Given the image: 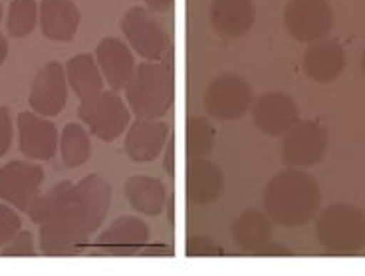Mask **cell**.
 Wrapping results in <instances>:
<instances>
[{"instance_id": "cell-21", "label": "cell", "mask_w": 365, "mask_h": 276, "mask_svg": "<svg viewBox=\"0 0 365 276\" xmlns=\"http://www.w3.org/2000/svg\"><path fill=\"white\" fill-rule=\"evenodd\" d=\"M125 197L129 207L145 217H159L167 207L169 195L161 179L153 175H133L125 181Z\"/></svg>"}, {"instance_id": "cell-14", "label": "cell", "mask_w": 365, "mask_h": 276, "mask_svg": "<svg viewBox=\"0 0 365 276\" xmlns=\"http://www.w3.org/2000/svg\"><path fill=\"white\" fill-rule=\"evenodd\" d=\"M151 239V229L135 215H123L111 221L108 229L98 235L96 247L108 257H129L143 249Z\"/></svg>"}, {"instance_id": "cell-13", "label": "cell", "mask_w": 365, "mask_h": 276, "mask_svg": "<svg viewBox=\"0 0 365 276\" xmlns=\"http://www.w3.org/2000/svg\"><path fill=\"white\" fill-rule=\"evenodd\" d=\"M252 121L260 133L268 138H282L300 121V111L292 96L284 92H268L252 103Z\"/></svg>"}, {"instance_id": "cell-16", "label": "cell", "mask_w": 365, "mask_h": 276, "mask_svg": "<svg viewBox=\"0 0 365 276\" xmlns=\"http://www.w3.org/2000/svg\"><path fill=\"white\" fill-rule=\"evenodd\" d=\"M347 54L344 46L336 40L322 38L310 42L302 56L304 74L318 83H329L338 80L346 72Z\"/></svg>"}, {"instance_id": "cell-15", "label": "cell", "mask_w": 365, "mask_h": 276, "mask_svg": "<svg viewBox=\"0 0 365 276\" xmlns=\"http://www.w3.org/2000/svg\"><path fill=\"white\" fill-rule=\"evenodd\" d=\"M169 139V123L163 120L137 118L125 131L123 148L133 163H151L163 153Z\"/></svg>"}, {"instance_id": "cell-37", "label": "cell", "mask_w": 365, "mask_h": 276, "mask_svg": "<svg viewBox=\"0 0 365 276\" xmlns=\"http://www.w3.org/2000/svg\"><path fill=\"white\" fill-rule=\"evenodd\" d=\"M364 252H365V250H364Z\"/></svg>"}, {"instance_id": "cell-33", "label": "cell", "mask_w": 365, "mask_h": 276, "mask_svg": "<svg viewBox=\"0 0 365 276\" xmlns=\"http://www.w3.org/2000/svg\"><path fill=\"white\" fill-rule=\"evenodd\" d=\"M145 6L155 14H167L175 9V0H143Z\"/></svg>"}, {"instance_id": "cell-36", "label": "cell", "mask_w": 365, "mask_h": 276, "mask_svg": "<svg viewBox=\"0 0 365 276\" xmlns=\"http://www.w3.org/2000/svg\"><path fill=\"white\" fill-rule=\"evenodd\" d=\"M0 22H2V6H0Z\"/></svg>"}, {"instance_id": "cell-17", "label": "cell", "mask_w": 365, "mask_h": 276, "mask_svg": "<svg viewBox=\"0 0 365 276\" xmlns=\"http://www.w3.org/2000/svg\"><path fill=\"white\" fill-rule=\"evenodd\" d=\"M96 60L100 66L106 83L111 90H125L129 80L135 74V56L128 42L119 38H103L96 48Z\"/></svg>"}, {"instance_id": "cell-7", "label": "cell", "mask_w": 365, "mask_h": 276, "mask_svg": "<svg viewBox=\"0 0 365 276\" xmlns=\"http://www.w3.org/2000/svg\"><path fill=\"white\" fill-rule=\"evenodd\" d=\"M255 103L250 83L238 74H219L205 92V110L209 118L219 121H237L245 118Z\"/></svg>"}, {"instance_id": "cell-3", "label": "cell", "mask_w": 365, "mask_h": 276, "mask_svg": "<svg viewBox=\"0 0 365 276\" xmlns=\"http://www.w3.org/2000/svg\"><path fill=\"white\" fill-rule=\"evenodd\" d=\"M125 101L131 113L145 120H161L173 108L175 72L165 62H149L135 68V74L125 86Z\"/></svg>"}, {"instance_id": "cell-34", "label": "cell", "mask_w": 365, "mask_h": 276, "mask_svg": "<svg viewBox=\"0 0 365 276\" xmlns=\"http://www.w3.org/2000/svg\"><path fill=\"white\" fill-rule=\"evenodd\" d=\"M9 52H10L9 40H6V38L0 34V66L6 62V58H9Z\"/></svg>"}, {"instance_id": "cell-11", "label": "cell", "mask_w": 365, "mask_h": 276, "mask_svg": "<svg viewBox=\"0 0 365 276\" xmlns=\"http://www.w3.org/2000/svg\"><path fill=\"white\" fill-rule=\"evenodd\" d=\"M46 173L38 163L10 161L0 167V199L16 211H28L30 203L40 193Z\"/></svg>"}, {"instance_id": "cell-20", "label": "cell", "mask_w": 365, "mask_h": 276, "mask_svg": "<svg viewBox=\"0 0 365 276\" xmlns=\"http://www.w3.org/2000/svg\"><path fill=\"white\" fill-rule=\"evenodd\" d=\"M82 22L80 9L73 0H42L40 28L52 42H72Z\"/></svg>"}, {"instance_id": "cell-24", "label": "cell", "mask_w": 365, "mask_h": 276, "mask_svg": "<svg viewBox=\"0 0 365 276\" xmlns=\"http://www.w3.org/2000/svg\"><path fill=\"white\" fill-rule=\"evenodd\" d=\"M60 155L68 169H78L91 157L90 131L82 123H66L60 131Z\"/></svg>"}, {"instance_id": "cell-10", "label": "cell", "mask_w": 365, "mask_h": 276, "mask_svg": "<svg viewBox=\"0 0 365 276\" xmlns=\"http://www.w3.org/2000/svg\"><path fill=\"white\" fill-rule=\"evenodd\" d=\"M19 149L30 161H50L60 151V131L50 118L22 111L16 118Z\"/></svg>"}, {"instance_id": "cell-8", "label": "cell", "mask_w": 365, "mask_h": 276, "mask_svg": "<svg viewBox=\"0 0 365 276\" xmlns=\"http://www.w3.org/2000/svg\"><path fill=\"white\" fill-rule=\"evenodd\" d=\"M328 129L318 121H298L282 136L280 157L286 167L308 169L324 161L328 153Z\"/></svg>"}, {"instance_id": "cell-4", "label": "cell", "mask_w": 365, "mask_h": 276, "mask_svg": "<svg viewBox=\"0 0 365 276\" xmlns=\"http://www.w3.org/2000/svg\"><path fill=\"white\" fill-rule=\"evenodd\" d=\"M316 237L331 257H356L365 250V213L351 203H334L316 215Z\"/></svg>"}, {"instance_id": "cell-29", "label": "cell", "mask_w": 365, "mask_h": 276, "mask_svg": "<svg viewBox=\"0 0 365 276\" xmlns=\"http://www.w3.org/2000/svg\"><path fill=\"white\" fill-rule=\"evenodd\" d=\"M187 255L189 257H215V255H222V249L217 240L209 237H191L187 240Z\"/></svg>"}, {"instance_id": "cell-19", "label": "cell", "mask_w": 365, "mask_h": 276, "mask_svg": "<svg viewBox=\"0 0 365 276\" xmlns=\"http://www.w3.org/2000/svg\"><path fill=\"white\" fill-rule=\"evenodd\" d=\"M225 193V175L207 157H195L187 167V197L195 207L217 203Z\"/></svg>"}, {"instance_id": "cell-31", "label": "cell", "mask_w": 365, "mask_h": 276, "mask_svg": "<svg viewBox=\"0 0 365 276\" xmlns=\"http://www.w3.org/2000/svg\"><path fill=\"white\" fill-rule=\"evenodd\" d=\"M294 250L288 249V247H284V245H280V242H268L266 247H262V249L256 252L255 257H292Z\"/></svg>"}, {"instance_id": "cell-9", "label": "cell", "mask_w": 365, "mask_h": 276, "mask_svg": "<svg viewBox=\"0 0 365 276\" xmlns=\"http://www.w3.org/2000/svg\"><path fill=\"white\" fill-rule=\"evenodd\" d=\"M284 26L302 44L326 38L334 28V10L328 0H290L284 9Z\"/></svg>"}, {"instance_id": "cell-25", "label": "cell", "mask_w": 365, "mask_h": 276, "mask_svg": "<svg viewBox=\"0 0 365 276\" xmlns=\"http://www.w3.org/2000/svg\"><path fill=\"white\" fill-rule=\"evenodd\" d=\"M40 6L36 0H12L6 20V32L12 38H24L32 34L38 24Z\"/></svg>"}, {"instance_id": "cell-5", "label": "cell", "mask_w": 365, "mask_h": 276, "mask_svg": "<svg viewBox=\"0 0 365 276\" xmlns=\"http://www.w3.org/2000/svg\"><path fill=\"white\" fill-rule=\"evenodd\" d=\"M78 116L91 136L111 143L128 131L131 123V110L115 90L103 92L91 100H86L78 108Z\"/></svg>"}, {"instance_id": "cell-22", "label": "cell", "mask_w": 365, "mask_h": 276, "mask_svg": "<svg viewBox=\"0 0 365 276\" xmlns=\"http://www.w3.org/2000/svg\"><path fill=\"white\" fill-rule=\"evenodd\" d=\"M66 76L72 92L78 96V100H91L103 92L106 78L101 74L96 56L76 54L66 62Z\"/></svg>"}, {"instance_id": "cell-35", "label": "cell", "mask_w": 365, "mask_h": 276, "mask_svg": "<svg viewBox=\"0 0 365 276\" xmlns=\"http://www.w3.org/2000/svg\"><path fill=\"white\" fill-rule=\"evenodd\" d=\"M361 70H364V74H365V50H364V56H361Z\"/></svg>"}, {"instance_id": "cell-27", "label": "cell", "mask_w": 365, "mask_h": 276, "mask_svg": "<svg viewBox=\"0 0 365 276\" xmlns=\"http://www.w3.org/2000/svg\"><path fill=\"white\" fill-rule=\"evenodd\" d=\"M36 242H34V235L30 230H19L10 242H6L0 255L2 257H36Z\"/></svg>"}, {"instance_id": "cell-12", "label": "cell", "mask_w": 365, "mask_h": 276, "mask_svg": "<svg viewBox=\"0 0 365 276\" xmlns=\"http://www.w3.org/2000/svg\"><path fill=\"white\" fill-rule=\"evenodd\" d=\"M68 96H70V83H68L66 68L60 62H48L34 76L28 103L38 116L56 118L64 111Z\"/></svg>"}, {"instance_id": "cell-2", "label": "cell", "mask_w": 365, "mask_h": 276, "mask_svg": "<svg viewBox=\"0 0 365 276\" xmlns=\"http://www.w3.org/2000/svg\"><path fill=\"white\" fill-rule=\"evenodd\" d=\"M322 191L316 177L306 169L288 167L268 181L264 189V211L272 225L298 229L316 219Z\"/></svg>"}, {"instance_id": "cell-28", "label": "cell", "mask_w": 365, "mask_h": 276, "mask_svg": "<svg viewBox=\"0 0 365 276\" xmlns=\"http://www.w3.org/2000/svg\"><path fill=\"white\" fill-rule=\"evenodd\" d=\"M19 230H22V219L19 211L9 203H0V249L10 242Z\"/></svg>"}, {"instance_id": "cell-18", "label": "cell", "mask_w": 365, "mask_h": 276, "mask_svg": "<svg viewBox=\"0 0 365 276\" xmlns=\"http://www.w3.org/2000/svg\"><path fill=\"white\" fill-rule=\"evenodd\" d=\"M210 24L222 38H242L256 22V6L252 0H212L209 10Z\"/></svg>"}, {"instance_id": "cell-30", "label": "cell", "mask_w": 365, "mask_h": 276, "mask_svg": "<svg viewBox=\"0 0 365 276\" xmlns=\"http://www.w3.org/2000/svg\"><path fill=\"white\" fill-rule=\"evenodd\" d=\"M12 120H10V111L0 106V157H4L9 153V149L12 148Z\"/></svg>"}, {"instance_id": "cell-1", "label": "cell", "mask_w": 365, "mask_h": 276, "mask_svg": "<svg viewBox=\"0 0 365 276\" xmlns=\"http://www.w3.org/2000/svg\"><path fill=\"white\" fill-rule=\"evenodd\" d=\"M111 185L100 175H88L72 189L54 217L40 225V252L64 257L83 249L108 217Z\"/></svg>"}, {"instance_id": "cell-26", "label": "cell", "mask_w": 365, "mask_h": 276, "mask_svg": "<svg viewBox=\"0 0 365 276\" xmlns=\"http://www.w3.org/2000/svg\"><path fill=\"white\" fill-rule=\"evenodd\" d=\"M217 143V131L207 118H191L187 121V151L189 157H207Z\"/></svg>"}, {"instance_id": "cell-32", "label": "cell", "mask_w": 365, "mask_h": 276, "mask_svg": "<svg viewBox=\"0 0 365 276\" xmlns=\"http://www.w3.org/2000/svg\"><path fill=\"white\" fill-rule=\"evenodd\" d=\"M165 155H163V169L165 173L169 177H175V138L173 136H169V141H167V145H165Z\"/></svg>"}, {"instance_id": "cell-6", "label": "cell", "mask_w": 365, "mask_h": 276, "mask_svg": "<svg viewBox=\"0 0 365 276\" xmlns=\"http://www.w3.org/2000/svg\"><path fill=\"white\" fill-rule=\"evenodd\" d=\"M121 32L131 50L149 62L163 60L171 46L167 28L147 6L129 9L121 19Z\"/></svg>"}, {"instance_id": "cell-23", "label": "cell", "mask_w": 365, "mask_h": 276, "mask_svg": "<svg viewBox=\"0 0 365 276\" xmlns=\"http://www.w3.org/2000/svg\"><path fill=\"white\" fill-rule=\"evenodd\" d=\"M232 240L248 255H256L272 240V221L266 213L245 209L232 223Z\"/></svg>"}]
</instances>
